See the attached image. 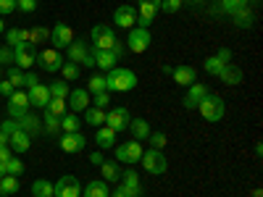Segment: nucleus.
Listing matches in <instances>:
<instances>
[{
	"instance_id": "16",
	"label": "nucleus",
	"mask_w": 263,
	"mask_h": 197,
	"mask_svg": "<svg viewBox=\"0 0 263 197\" xmlns=\"http://www.w3.org/2000/svg\"><path fill=\"white\" fill-rule=\"evenodd\" d=\"M119 182H124V184H121V189L126 192V197H142L140 176H137V171H135V168H126V171H124V176H121Z\"/></svg>"
},
{
	"instance_id": "12",
	"label": "nucleus",
	"mask_w": 263,
	"mask_h": 197,
	"mask_svg": "<svg viewBox=\"0 0 263 197\" xmlns=\"http://www.w3.org/2000/svg\"><path fill=\"white\" fill-rule=\"evenodd\" d=\"M27 111H29V95L21 92V90H13L11 97H8V116L21 119V116H27Z\"/></svg>"
},
{
	"instance_id": "58",
	"label": "nucleus",
	"mask_w": 263,
	"mask_h": 197,
	"mask_svg": "<svg viewBox=\"0 0 263 197\" xmlns=\"http://www.w3.org/2000/svg\"><path fill=\"white\" fill-rule=\"evenodd\" d=\"M137 3H156V6L161 8V0H137Z\"/></svg>"
},
{
	"instance_id": "45",
	"label": "nucleus",
	"mask_w": 263,
	"mask_h": 197,
	"mask_svg": "<svg viewBox=\"0 0 263 197\" xmlns=\"http://www.w3.org/2000/svg\"><path fill=\"white\" fill-rule=\"evenodd\" d=\"M182 8V0H161V11L163 13H177Z\"/></svg>"
},
{
	"instance_id": "21",
	"label": "nucleus",
	"mask_w": 263,
	"mask_h": 197,
	"mask_svg": "<svg viewBox=\"0 0 263 197\" xmlns=\"http://www.w3.org/2000/svg\"><path fill=\"white\" fill-rule=\"evenodd\" d=\"M92 58H95V66H100V71H111L119 66V55L114 50H95L92 48Z\"/></svg>"
},
{
	"instance_id": "60",
	"label": "nucleus",
	"mask_w": 263,
	"mask_h": 197,
	"mask_svg": "<svg viewBox=\"0 0 263 197\" xmlns=\"http://www.w3.org/2000/svg\"><path fill=\"white\" fill-rule=\"evenodd\" d=\"M3 29H6V27H3V18H0V34H3Z\"/></svg>"
},
{
	"instance_id": "46",
	"label": "nucleus",
	"mask_w": 263,
	"mask_h": 197,
	"mask_svg": "<svg viewBox=\"0 0 263 197\" xmlns=\"http://www.w3.org/2000/svg\"><path fill=\"white\" fill-rule=\"evenodd\" d=\"M16 8L21 13H32V11H37V0H16Z\"/></svg>"
},
{
	"instance_id": "27",
	"label": "nucleus",
	"mask_w": 263,
	"mask_h": 197,
	"mask_svg": "<svg viewBox=\"0 0 263 197\" xmlns=\"http://www.w3.org/2000/svg\"><path fill=\"white\" fill-rule=\"evenodd\" d=\"M218 79H221L224 84H229V87H237L239 82H242V69H239V66L227 63L224 69H221V74H218Z\"/></svg>"
},
{
	"instance_id": "35",
	"label": "nucleus",
	"mask_w": 263,
	"mask_h": 197,
	"mask_svg": "<svg viewBox=\"0 0 263 197\" xmlns=\"http://www.w3.org/2000/svg\"><path fill=\"white\" fill-rule=\"evenodd\" d=\"M18 121V129L21 131H27V134H34V131H40V119L37 116H21V119H16Z\"/></svg>"
},
{
	"instance_id": "5",
	"label": "nucleus",
	"mask_w": 263,
	"mask_h": 197,
	"mask_svg": "<svg viewBox=\"0 0 263 197\" xmlns=\"http://www.w3.org/2000/svg\"><path fill=\"white\" fill-rule=\"evenodd\" d=\"M66 50H69V61H71V63H77V66H84V69H92V66H95L92 50L87 48L82 40H74V42H71V45L66 48Z\"/></svg>"
},
{
	"instance_id": "42",
	"label": "nucleus",
	"mask_w": 263,
	"mask_h": 197,
	"mask_svg": "<svg viewBox=\"0 0 263 197\" xmlns=\"http://www.w3.org/2000/svg\"><path fill=\"white\" fill-rule=\"evenodd\" d=\"M61 74H63V79H66V82H71V79H77V76H79V66H77V63H71V61H63Z\"/></svg>"
},
{
	"instance_id": "54",
	"label": "nucleus",
	"mask_w": 263,
	"mask_h": 197,
	"mask_svg": "<svg viewBox=\"0 0 263 197\" xmlns=\"http://www.w3.org/2000/svg\"><path fill=\"white\" fill-rule=\"evenodd\" d=\"M11 155H13V150H11L8 145H6V147H0V163H6Z\"/></svg>"
},
{
	"instance_id": "34",
	"label": "nucleus",
	"mask_w": 263,
	"mask_h": 197,
	"mask_svg": "<svg viewBox=\"0 0 263 197\" xmlns=\"http://www.w3.org/2000/svg\"><path fill=\"white\" fill-rule=\"evenodd\" d=\"M18 42H29V29H8L6 45L13 48V45H18Z\"/></svg>"
},
{
	"instance_id": "44",
	"label": "nucleus",
	"mask_w": 263,
	"mask_h": 197,
	"mask_svg": "<svg viewBox=\"0 0 263 197\" xmlns=\"http://www.w3.org/2000/svg\"><path fill=\"white\" fill-rule=\"evenodd\" d=\"M8 82L13 84V90H18V87H24V71H21V69H16V66H13V69L8 71Z\"/></svg>"
},
{
	"instance_id": "37",
	"label": "nucleus",
	"mask_w": 263,
	"mask_h": 197,
	"mask_svg": "<svg viewBox=\"0 0 263 197\" xmlns=\"http://www.w3.org/2000/svg\"><path fill=\"white\" fill-rule=\"evenodd\" d=\"M87 92H108L105 90V74H92L90 79H87Z\"/></svg>"
},
{
	"instance_id": "4",
	"label": "nucleus",
	"mask_w": 263,
	"mask_h": 197,
	"mask_svg": "<svg viewBox=\"0 0 263 197\" xmlns=\"http://www.w3.org/2000/svg\"><path fill=\"white\" fill-rule=\"evenodd\" d=\"M142 168L147 171V173H153V176H161V173H166V168H168V161H166V155H163V150H145L142 152Z\"/></svg>"
},
{
	"instance_id": "32",
	"label": "nucleus",
	"mask_w": 263,
	"mask_h": 197,
	"mask_svg": "<svg viewBox=\"0 0 263 197\" xmlns=\"http://www.w3.org/2000/svg\"><path fill=\"white\" fill-rule=\"evenodd\" d=\"M48 90H50V97H58V100H66V97H69V82H66V79H55L50 87H48Z\"/></svg>"
},
{
	"instance_id": "26",
	"label": "nucleus",
	"mask_w": 263,
	"mask_h": 197,
	"mask_svg": "<svg viewBox=\"0 0 263 197\" xmlns=\"http://www.w3.org/2000/svg\"><path fill=\"white\" fill-rule=\"evenodd\" d=\"M8 147H11L13 152H27V150L32 147L29 134H27V131H21V129H16L13 134H8Z\"/></svg>"
},
{
	"instance_id": "55",
	"label": "nucleus",
	"mask_w": 263,
	"mask_h": 197,
	"mask_svg": "<svg viewBox=\"0 0 263 197\" xmlns=\"http://www.w3.org/2000/svg\"><path fill=\"white\" fill-rule=\"evenodd\" d=\"M103 161H105V158H103V152H100V150H98V152H92V155H90V163H92V166H100Z\"/></svg>"
},
{
	"instance_id": "51",
	"label": "nucleus",
	"mask_w": 263,
	"mask_h": 197,
	"mask_svg": "<svg viewBox=\"0 0 263 197\" xmlns=\"http://www.w3.org/2000/svg\"><path fill=\"white\" fill-rule=\"evenodd\" d=\"M16 129H18V121L16 119H8V121L0 124V131H3V134H13Z\"/></svg>"
},
{
	"instance_id": "1",
	"label": "nucleus",
	"mask_w": 263,
	"mask_h": 197,
	"mask_svg": "<svg viewBox=\"0 0 263 197\" xmlns=\"http://www.w3.org/2000/svg\"><path fill=\"white\" fill-rule=\"evenodd\" d=\"M137 87V74L132 69H111L105 74V90L108 92H129Z\"/></svg>"
},
{
	"instance_id": "20",
	"label": "nucleus",
	"mask_w": 263,
	"mask_h": 197,
	"mask_svg": "<svg viewBox=\"0 0 263 197\" xmlns=\"http://www.w3.org/2000/svg\"><path fill=\"white\" fill-rule=\"evenodd\" d=\"M158 11H161V8H158L156 3H140V6H137V24H140L142 29H147L153 21L158 18Z\"/></svg>"
},
{
	"instance_id": "62",
	"label": "nucleus",
	"mask_w": 263,
	"mask_h": 197,
	"mask_svg": "<svg viewBox=\"0 0 263 197\" xmlns=\"http://www.w3.org/2000/svg\"><path fill=\"white\" fill-rule=\"evenodd\" d=\"M255 3H260V0H255Z\"/></svg>"
},
{
	"instance_id": "48",
	"label": "nucleus",
	"mask_w": 263,
	"mask_h": 197,
	"mask_svg": "<svg viewBox=\"0 0 263 197\" xmlns=\"http://www.w3.org/2000/svg\"><path fill=\"white\" fill-rule=\"evenodd\" d=\"M108 103H111V97H108V92H98V95L92 97V105H95V108H103V111L108 108Z\"/></svg>"
},
{
	"instance_id": "3",
	"label": "nucleus",
	"mask_w": 263,
	"mask_h": 197,
	"mask_svg": "<svg viewBox=\"0 0 263 197\" xmlns=\"http://www.w3.org/2000/svg\"><path fill=\"white\" fill-rule=\"evenodd\" d=\"M90 37H92V48L95 50H114L119 42H121L116 37V32L111 27H105V24H95L92 32H90Z\"/></svg>"
},
{
	"instance_id": "50",
	"label": "nucleus",
	"mask_w": 263,
	"mask_h": 197,
	"mask_svg": "<svg viewBox=\"0 0 263 197\" xmlns=\"http://www.w3.org/2000/svg\"><path fill=\"white\" fill-rule=\"evenodd\" d=\"M16 11V0H0V16H8Z\"/></svg>"
},
{
	"instance_id": "8",
	"label": "nucleus",
	"mask_w": 263,
	"mask_h": 197,
	"mask_svg": "<svg viewBox=\"0 0 263 197\" xmlns=\"http://www.w3.org/2000/svg\"><path fill=\"white\" fill-rule=\"evenodd\" d=\"M34 45L32 42H18V45H13V66L16 69H29V66L34 63Z\"/></svg>"
},
{
	"instance_id": "47",
	"label": "nucleus",
	"mask_w": 263,
	"mask_h": 197,
	"mask_svg": "<svg viewBox=\"0 0 263 197\" xmlns=\"http://www.w3.org/2000/svg\"><path fill=\"white\" fill-rule=\"evenodd\" d=\"M42 121H45V129L50 131V134H55V131L61 129V119H55V116H50V113H45V119H42Z\"/></svg>"
},
{
	"instance_id": "57",
	"label": "nucleus",
	"mask_w": 263,
	"mask_h": 197,
	"mask_svg": "<svg viewBox=\"0 0 263 197\" xmlns=\"http://www.w3.org/2000/svg\"><path fill=\"white\" fill-rule=\"evenodd\" d=\"M111 197H126V192H124V189H121V187H116V189H114V192H111Z\"/></svg>"
},
{
	"instance_id": "52",
	"label": "nucleus",
	"mask_w": 263,
	"mask_h": 197,
	"mask_svg": "<svg viewBox=\"0 0 263 197\" xmlns=\"http://www.w3.org/2000/svg\"><path fill=\"white\" fill-rule=\"evenodd\" d=\"M0 63H13V48H0Z\"/></svg>"
},
{
	"instance_id": "19",
	"label": "nucleus",
	"mask_w": 263,
	"mask_h": 197,
	"mask_svg": "<svg viewBox=\"0 0 263 197\" xmlns=\"http://www.w3.org/2000/svg\"><path fill=\"white\" fill-rule=\"evenodd\" d=\"M208 95V87L205 84H190V92L184 95V108L187 111H197V105L203 103V97Z\"/></svg>"
},
{
	"instance_id": "25",
	"label": "nucleus",
	"mask_w": 263,
	"mask_h": 197,
	"mask_svg": "<svg viewBox=\"0 0 263 197\" xmlns=\"http://www.w3.org/2000/svg\"><path fill=\"white\" fill-rule=\"evenodd\" d=\"M174 82H177L179 87H190V84H195V76H197V71L192 69V66H174Z\"/></svg>"
},
{
	"instance_id": "14",
	"label": "nucleus",
	"mask_w": 263,
	"mask_h": 197,
	"mask_svg": "<svg viewBox=\"0 0 263 197\" xmlns=\"http://www.w3.org/2000/svg\"><path fill=\"white\" fill-rule=\"evenodd\" d=\"M114 24L121 27V29H132L137 24V8H132V6H119L114 11Z\"/></svg>"
},
{
	"instance_id": "15",
	"label": "nucleus",
	"mask_w": 263,
	"mask_h": 197,
	"mask_svg": "<svg viewBox=\"0 0 263 197\" xmlns=\"http://www.w3.org/2000/svg\"><path fill=\"white\" fill-rule=\"evenodd\" d=\"M229 58H232V50H229V48H221L216 55L205 58V71H208L211 76H218V74H221V69L229 63Z\"/></svg>"
},
{
	"instance_id": "41",
	"label": "nucleus",
	"mask_w": 263,
	"mask_h": 197,
	"mask_svg": "<svg viewBox=\"0 0 263 197\" xmlns=\"http://www.w3.org/2000/svg\"><path fill=\"white\" fill-rule=\"evenodd\" d=\"M45 40H50V29H45V27L29 29V42H32V45H37V42H45Z\"/></svg>"
},
{
	"instance_id": "40",
	"label": "nucleus",
	"mask_w": 263,
	"mask_h": 197,
	"mask_svg": "<svg viewBox=\"0 0 263 197\" xmlns=\"http://www.w3.org/2000/svg\"><path fill=\"white\" fill-rule=\"evenodd\" d=\"M6 173H11V176H21V173H24V163L16 158V152L6 161Z\"/></svg>"
},
{
	"instance_id": "24",
	"label": "nucleus",
	"mask_w": 263,
	"mask_h": 197,
	"mask_svg": "<svg viewBox=\"0 0 263 197\" xmlns=\"http://www.w3.org/2000/svg\"><path fill=\"white\" fill-rule=\"evenodd\" d=\"M129 131H132V140H137V142H145L147 137H150V121H145V119H132L129 121Z\"/></svg>"
},
{
	"instance_id": "7",
	"label": "nucleus",
	"mask_w": 263,
	"mask_h": 197,
	"mask_svg": "<svg viewBox=\"0 0 263 197\" xmlns=\"http://www.w3.org/2000/svg\"><path fill=\"white\" fill-rule=\"evenodd\" d=\"M126 48L132 50V53H145L147 48H150V32L147 29H142V27H132L129 29V37H126Z\"/></svg>"
},
{
	"instance_id": "29",
	"label": "nucleus",
	"mask_w": 263,
	"mask_h": 197,
	"mask_svg": "<svg viewBox=\"0 0 263 197\" xmlns=\"http://www.w3.org/2000/svg\"><path fill=\"white\" fill-rule=\"evenodd\" d=\"M100 173H103V182H105V184H116V182L121 179L119 163H111V161H103V163H100Z\"/></svg>"
},
{
	"instance_id": "39",
	"label": "nucleus",
	"mask_w": 263,
	"mask_h": 197,
	"mask_svg": "<svg viewBox=\"0 0 263 197\" xmlns=\"http://www.w3.org/2000/svg\"><path fill=\"white\" fill-rule=\"evenodd\" d=\"M45 113H50V116H55V119H61V116L66 113V100H58V97H50V103H48V108H45Z\"/></svg>"
},
{
	"instance_id": "6",
	"label": "nucleus",
	"mask_w": 263,
	"mask_h": 197,
	"mask_svg": "<svg viewBox=\"0 0 263 197\" xmlns=\"http://www.w3.org/2000/svg\"><path fill=\"white\" fill-rule=\"evenodd\" d=\"M114 152H116V161H119V163H137V161L142 158V145H140L137 140L121 142V145L114 147Z\"/></svg>"
},
{
	"instance_id": "53",
	"label": "nucleus",
	"mask_w": 263,
	"mask_h": 197,
	"mask_svg": "<svg viewBox=\"0 0 263 197\" xmlns=\"http://www.w3.org/2000/svg\"><path fill=\"white\" fill-rule=\"evenodd\" d=\"M11 92H13V84H11L8 79H3V82H0V95H3V97H11Z\"/></svg>"
},
{
	"instance_id": "10",
	"label": "nucleus",
	"mask_w": 263,
	"mask_h": 197,
	"mask_svg": "<svg viewBox=\"0 0 263 197\" xmlns=\"http://www.w3.org/2000/svg\"><path fill=\"white\" fill-rule=\"evenodd\" d=\"M50 42H53L55 50L69 48L71 42H74V29H71L69 24H63V21H58V24L50 29Z\"/></svg>"
},
{
	"instance_id": "11",
	"label": "nucleus",
	"mask_w": 263,
	"mask_h": 197,
	"mask_svg": "<svg viewBox=\"0 0 263 197\" xmlns=\"http://www.w3.org/2000/svg\"><path fill=\"white\" fill-rule=\"evenodd\" d=\"M129 121H132V116H129V111H126L124 105L105 111V126H111L116 134H119V131H124V129H129Z\"/></svg>"
},
{
	"instance_id": "30",
	"label": "nucleus",
	"mask_w": 263,
	"mask_h": 197,
	"mask_svg": "<svg viewBox=\"0 0 263 197\" xmlns=\"http://www.w3.org/2000/svg\"><path fill=\"white\" fill-rule=\"evenodd\" d=\"M82 121L84 124H90V126H103L105 124V111H103V108H95V105H90V108H87V111H82Z\"/></svg>"
},
{
	"instance_id": "31",
	"label": "nucleus",
	"mask_w": 263,
	"mask_h": 197,
	"mask_svg": "<svg viewBox=\"0 0 263 197\" xmlns=\"http://www.w3.org/2000/svg\"><path fill=\"white\" fill-rule=\"evenodd\" d=\"M232 16H234V24H237V27H242V29L253 27V21H255V16H253V11H250L248 6L234 8V11H232Z\"/></svg>"
},
{
	"instance_id": "28",
	"label": "nucleus",
	"mask_w": 263,
	"mask_h": 197,
	"mask_svg": "<svg viewBox=\"0 0 263 197\" xmlns=\"http://www.w3.org/2000/svg\"><path fill=\"white\" fill-rule=\"evenodd\" d=\"M82 197H111V189H108L105 182L95 179V182H87V187L82 189Z\"/></svg>"
},
{
	"instance_id": "18",
	"label": "nucleus",
	"mask_w": 263,
	"mask_h": 197,
	"mask_svg": "<svg viewBox=\"0 0 263 197\" xmlns=\"http://www.w3.org/2000/svg\"><path fill=\"white\" fill-rule=\"evenodd\" d=\"M69 108H71V113H82L90 108V92L84 90V87H77V90L69 92Z\"/></svg>"
},
{
	"instance_id": "33",
	"label": "nucleus",
	"mask_w": 263,
	"mask_h": 197,
	"mask_svg": "<svg viewBox=\"0 0 263 197\" xmlns=\"http://www.w3.org/2000/svg\"><path fill=\"white\" fill-rule=\"evenodd\" d=\"M79 113H63L61 116V129H63V134H69V131H79Z\"/></svg>"
},
{
	"instance_id": "49",
	"label": "nucleus",
	"mask_w": 263,
	"mask_h": 197,
	"mask_svg": "<svg viewBox=\"0 0 263 197\" xmlns=\"http://www.w3.org/2000/svg\"><path fill=\"white\" fill-rule=\"evenodd\" d=\"M239 6H248V0H221V8H224L227 13H232V11L239 8Z\"/></svg>"
},
{
	"instance_id": "38",
	"label": "nucleus",
	"mask_w": 263,
	"mask_h": 197,
	"mask_svg": "<svg viewBox=\"0 0 263 197\" xmlns=\"http://www.w3.org/2000/svg\"><path fill=\"white\" fill-rule=\"evenodd\" d=\"M0 189H3V194H16V192H18V176H11V173H6V176L0 179Z\"/></svg>"
},
{
	"instance_id": "17",
	"label": "nucleus",
	"mask_w": 263,
	"mask_h": 197,
	"mask_svg": "<svg viewBox=\"0 0 263 197\" xmlns=\"http://www.w3.org/2000/svg\"><path fill=\"white\" fill-rule=\"evenodd\" d=\"M58 145H61L63 152H82L84 145H87V140H84L82 131H69V134H63V137H61Z\"/></svg>"
},
{
	"instance_id": "23",
	"label": "nucleus",
	"mask_w": 263,
	"mask_h": 197,
	"mask_svg": "<svg viewBox=\"0 0 263 197\" xmlns=\"http://www.w3.org/2000/svg\"><path fill=\"white\" fill-rule=\"evenodd\" d=\"M27 95H29V105H37V108H42V111H45L48 103H50V90H48V87H42V84L29 87Z\"/></svg>"
},
{
	"instance_id": "61",
	"label": "nucleus",
	"mask_w": 263,
	"mask_h": 197,
	"mask_svg": "<svg viewBox=\"0 0 263 197\" xmlns=\"http://www.w3.org/2000/svg\"><path fill=\"white\" fill-rule=\"evenodd\" d=\"M0 197H3V189H0Z\"/></svg>"
},
{
	"instance_id": "9",
	"label": "nucleus",
	"mask_w": 263,
	"mask_h": 197,
	"mask_svg": "<svg viewBox=\"0 0 263 197\" xmlns=\"http://www.w3.org/2000/svg\"><path fill=\"white\" fill-rule=\"evenodd\" d=\"M82 194V187H79V179L66 173V176L58 179V184H53V197H79Z\"/></svg>"
},
{
	"instance_id": "56",
	"label": "nucleus",
	"mask_w": 263,
	"mask_h": 197,
	"mask_svg": "<svg viewBox=\"0 0 263 197\" xmlns=\"http://www.w3.org/2000/svg\"><path fill=\"white\" fill-rule=\"evenodd\" d=\"M24 84H27V87H34V84H37V76H34V74H24Z\"/></svg>"
},
{
	"instance_id": "13",
	"label": "nucleus",
	"mask_w": 263,
	"mask_h": 197,
	"mask_svg": "<svg viewBox=\"0 0 263 197\" xmlns=\"http://www.w3.org/2000/svg\"><path fill=\"white\" fill-rule=\"evenodd\" d=\"M37 63H40V69L42 71H61V66H63V58H61V50H55V48H50V50H42V53H37V58H34Z\"/></svg>"
},
{
	"instance_id": "59",
	"label": "nucleus",
	"mask_w": 263,
	"mask_h": 197,
	"mask_svg": "<svg viewBox=\"0 0 263 197\" xmlns=\"http://www.w3.org/2000/svg\"><path fill=\"white\" fill-rule=\"evenodd\" d=\"M6 176V163H0V179Z\"/></svg>"
},
{
	"instance_id": "2",
	"label": "nucleus",
	"mask_w": 263,
	"mask_h": 197,
	"mask_svg": "<svg viewBox=\"0 0 263 197\" xmlns=\"http://www.w3.org/2000/svg\"><path fill=\"white\" fill-rule=\"evenodd\" d=\"M197 111L203 113L205 121L216 124V121H221V119H224V113H227V103L218 97V95H211V92H208V95L203 97V103L197 105Z\"/></svg>"
},
{
	"instance_id": "43",
	"label": "nucleus",
	"mask_w": 263,
	"mask_h": 197,
	"mask_svg": "<svg viewBox=\"0 0 263 197\" xmlns=\"http://www.w3.org/2000/svg\"><path fill=\"white\" fill-rule=\"evenodd\" d=\"M145 142H150V145H153V150H163L168 140H166L163 131H150V137H147Z\"/></svg>"
},
{
	"instance_id": "36",
	"label": "nucleus",
	"mask_w": 263,
	"mask_h": 197,
	"mask_svg": "<svg viewBox=\"0 0 263 197\" xmlns=\"http://www.w3.org/2000/svg\"><path fill=\"white\" fill-rule=\"evenodd\" d=\"M32 197H53V184L48 179H37L32 184Z\"/></svg>"
},
{
	"instance_id": "22",
	"label": "nucleus",
	"mask_w": 263,
	"mask_h": 197,
	"mask_svg": "<svg viewBox=\"0 0 263 197\" xmlns=\"http://www.w3.org/2000/svg\"><path fill=\"white\" fill-rule=\"evenodd\" d=\"M95 145L100 147V150H114L116 147V131L111 129V126H98V131H95Z\"/></svg>"
}]
</instances>
